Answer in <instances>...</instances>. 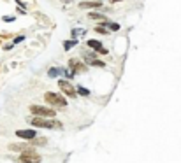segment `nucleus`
Here are the masks:
<instances>
[{
	"instance_id": "obj_1",
	"label": "nucleus",
	"mask_w": 181,
	"mask_h": 163,
	"mask_svg": "<svg viewBox=\"0 0 181 163\" xmlns=\"http://www.w3.org/2000/svg\"><path fill=\"white\" fill-rule=\"evenodd\" d=\"M30 123H32L33 126H37V128H62V123L58 119H42V118H39V116L32 118Z\"/></svg>"
},
{
	"instance_id": "obj_2",
	"label": "nucleus",
	"mask_w": 181,
	"mask_h": 163,
	"mask_svg": "<svg viewBox=\"0 0 181 163\" xmlns=\"http://www.w3.org/2000/svg\"><path fill=\"white\" fill-rule=\"evenodd\" d=\"M44 98H46V102L50 103L51 107H60V109H63V107H67V102H65V97H62L60 93H46L44 95Z\"/></svg>"
},
{
	"instance_id": "obj_3",
	"label": "nucleus",
	"mask_w": 181,
	"mask_h": 163,
	"mask_svg": "<svg viewBox=\"0 0 181 163\" xmlns=\"http://www.w3.org/2000/svg\"><path fill=\"white\" fill-rule=\"evenodd\" d=\"M19 160H21V163H41V156H39L33 149H30V147H27V149L21 153Z\"/></svg>"
},
{
	"instance_id": "obj_4",
	"label": "nucleus",
	"mask_w": 181,
	"mask_h": 163,
	"mask_svg": "<svg viewBox=\"0 0 181 163\" xmlns=\"http://www.w3.org/2000/svg\"><path fill=\"white\" fill-rule=\"evenodd\" d=\"M58 86H60V90H62L63 93H65L67 97L74 98V97L77 95V93H76V88L72 86V84H71L69 81H63V79H62V81H58Z\"/></svg>"
},
{
	"instance_id": "obj_5",
	"label": "nucleus",
	"mask_w": 181,
	"mask_h": 163,
	"mask_svg": "<svg viewBox=\"0 0 181 163\" xmlns=\"http://www.w3.org/2000/svg\"><path fill=\"white\" fill-rule=\"evenodd\" d=\"M30 111H32L35 116H50V118H53L55 116V111L50 107H41V105H32L30 107Z\"/></svg>"
},
{
	"instance_id": "obj_6",
	"label": "nucleus",
	"mask_w": 181,
	"mask_h": 163,
	"mask_svg": "<svg viewBox=\"0 0 181 163\" xmlns=\"http://www.w3.org/2000/svg\"><path fill=\"white\" fill-rule=\"evenodd\" d=\"M69 65H71V69H72V74H77V72H84L86 70V67L83 65L79 60H76V58H72V60L69 61Z\"/></svg>"
},
{
	"instance_id": "obj_7",
	"label": "nucleus",
	"mask_w": 181,
	"mask_h": 163,
	"mask_svg": "<svg viewBox=\"0 0 181 163\" xmlns=\"http://www.w3.org/2000/svg\"><path fill=\"white\" fill-rule=\"evenodd\" d=\"M16 135L19 137V139H25V140H32V139H35L37 132L35 130H18Z\"/></svg>"
},
{
	"instance_id": "obj_8",
	"label": "nucleus",
	"mask_w": 181,
	"mask_h": 163,
	"mask_svg": "<svg viewBox=\"0 0 181 163\" xmlns=\"http://www.w3.org/2000/svg\"><path fill=\"white\" fill-rule=\"evenodd\" d=\"M88 46H90L92 49H95V51H97V53H100V54H107L106 48L99 42V40H88Z\"/></svg>"
},
{
	"instance_id": "obj_9",
	"label": "nucleus",
	"mask_w": 181,
	"mask_h": 163,
	"mask_svg": "<svg viewBox=\"0 0 181 163\" xmlns=\"http://www.w3.org/2000/svg\"><path fill=\"white\" fill-rule=\"evenodd\" d=\"M102 4L100 2H95V0H92V2H83V4H79V7L81 9H95V7H100Z\"/></svg>"
},
{
	"instance_id": "obj_10",
	"label": "nucleus",
	"mask_w": 181,
	"mask_h": 163,
	"mask_svg": "<svg viewBox=\"0 0 181 163\" xmlns=\"http://www.w3.org/2000/svg\"><path fill=\"white\" fill-rule=\"evenodd\" d=\"M88 18H90V19H100V21H106V16L104 14H99V12H90Z\"/></svg>"
},
{
	"instance_id": "obj_11",
	"label": "nucleus",
	"mask_w": 181,
	"mask_h": 163,
	"mask_svg": "<svg viewBox=\"0 0 181 163\" xmlns=\"http://www.w3.org/2000/svg\"><path fill=\"white\" fill-rule=\"evenodd\" d=\"M9 149H11V151H23V149H27V146H21V144H11Z\"/></svg>"
},
{
	"instance_id": "obj_12",
	"label": "nucleus",
	"mask_w": 181,
	"mask_h": 163,
	"mask_svg": "<svg viewBox=\"0 0 181 163\" xmlns=\"http://www.w3.org/2000/svg\"><path fill=\"white\" fill-rule=\"evenodd\" d=\"M76 44H77L76 39H74V40H67V42H63V48H65V49H71V48H74Z\"/></svg>"
},
{
	"instance_id": "obj_13",
	"label": "nucleus",
	"mask_w": 181,
	"mask_h": 163,
	"mask_svg": "<svg viewBox=\"0 0 181 163\" xmlns=\"http://www.w3.org/2000/svg\"><path fill=\"white\" fill-rule=\"evenodd\" d=\"M76 93H79V95H83V97H88V95H90V91H88L86 88H83V86H79L76 90Z\"/></svg>"
},
{
	"instance_id": "obj_14",
	"label": "nucleus",
	"mask_w": 181,
	"mask_h": 163,
	"mask_svg": "<svg viewBox=\"0 0 181 163\" xmlns=\"http://www.w3.org/2000/svg\"><path fill=\"white\" fill-rule=\"evenodd\" d=\"M32 140H33L35 146H44V144H46V139H32Z\"/></svg>"
},
{
	"instance_id": "obj_15",
	"label": "nucleus",
	"mask_w": 181,
	"mask_h": 163,
	"mask_svg": "<svg viewBox=\"0 0 181 163\" xmlns=\"http://www.w3.org/2000/svg\"><path fill=\"white\" fill-rule=\"evenodd\" d=\"M83 33H84V30H81V28H79V30H77V28H74V30H72V35H74V37H77V35H83Z\"/></svg>"
},
{
	"instance_id": "obj_16",
	"label": "nucleus",
	"mask_w": 181,
	"mask_h": 163,
	"mask_svg": "<svg viewBox=\"0 0 181 163\" xmlns=\"http://www.w3.org/2000/svg\"><path fill=\"white\" fill-rule=\"evenodd\" d=\"M109 27H111V30H120V25L118 23H111Z\"/></svg>"
},
{
	"instance_id": "obj_17",
	"label": "nucleus",
	"mask_w": 181,
	"mask_h": 163,
	"mask_svg": "<svg viewBox=\"0 0 181 163\" xmlns=\"http://www.w3.org/2000/svg\"><path fill=\"white\" fill-rule=\"evenodd\" d=\"M12 19H14L12 16H4V21H12Z\"/></svg>"
},
{
	"instance_id": "obj_18",
	"label": "nucleus",
	"mask_w": 181,
	"mask_h": 163,
	"mask_svg": "<svg viewBox=\"0 0 181 163\" xmlns=\"http://www.w3.org/2000/svg\"><path fill=\"white\" fill-rule=\"evenodd\" d=\"M21 40H23V35H19V37H16V39H14V42H21Z\"/></svg>"
},
{
	"instance_id": "obj_19",
	"label": "nucleus",
	"mask_w": 181,
	"mask_h": 163,
	"mask_svg": "<svg viewBox=\"0 0 181 163\" xmlns=\"http://www.w3.org/2000/svg\"><path fill=\"white\" fill-rule=\"evenodd\" d=\"M114 2H120V0H114Z\"/></svg>"
},
{
	"instance_id": "obj_20",
	"label": "nucleus",
	"mask_w": 181,
	"mask_h": 163,
	"mask_svg": "<svg viewBox=\"0 0 181 163\" xmlns=\"http://www.w3.org/2000/svg\"><path fill=\"white\" fill-rule=\"evenodd\" d=\"M95 2H99V0H95Z\"/></svg>"
}]
</instances>
